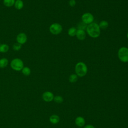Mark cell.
<instances>
[{"instance_id": "cell-1", "label": "cell", "mask_w": 128, "mask_h": 128, "mask_svg": "<svg viewBox=\"0 0 128 128\" xmlns=\"http://www.w3.org/2000/svg\"><path fill=\"white\" fill-rule=\"evenodd\" d=\"M86 30L88 36L92 38H96L100 34V29L98 24L96 22H92L88 24Z\"/></svg>"}, {"instance_id": "cell-2", "label": "cell", "mask_w": 128, "mask_h": 128, "mask_svg": "<svg viewBox=\"0 0 128 128\" xmlns=\"http://www.w3.org/2000/svg\"><path fill=\"white\" fill-rule=\"evenodd\" d=\"M75 72L76 74L79 77L85 76L88 72L86 65L84 62H78L75 66Z\"/></svg>"}, {"instance_id": "cell-3", "label": "cell", "mask_w": 128, "mask_h": 128, "mask_svg": "<svg viewBox=\"0 0 128 128\" xmlns=\"http://www.w3.org/2000/svg\"><path fill=\"white\" fill-rule=\"evenodd\" d=\"M118 56L122 62H128V48L125 46L121 47L118 50Z\"/></svg>"}, {"instance_id": "cell-4", "label": "cell", "mask_w": 128, "mask_h": 128, "mask_svg": "<svg viewBox=\"0 0 128 128\" xmlns=\"http://www.w3.org/2000/svg\"><path fill=\"white\" fill-rule=\"evenodd\" d=\"M11 68L16 71L22 70L24 67V64L22 60L18 58L13 59L10 64Z\"/></svg>"}, {"instance_id": "cell-5", "label": "cell", "mask_w": 128, "mask_h": 128, "mask_svg": "<svg viewBox=\"0 0 128 128\" xmlns=\"http://www.w3.org/2000/svg\"><path fill=\"white\" fill-rule=\"evenodd\" d=\"M49 30L50 33L52 34L58 35L62 32V27L60 24L54 22L50 26Z\"/></svg>"}, {"instance_id": "cell-6", "label": "cell", "mask_w": 128, "mask_h": 128, "mask_svg": "<svg viewBox=\"0 0 128 128\" xmlns=\"http://www.w3.org/2000/svg\"><path fill=\"white\" fill-rule=\"evenodd\" d=\"M82 22L86 24H89L93 22L94 20V16L90 12L84 13L82 16Z\"/></svg>"}, {"instance_id": "cell-7", "label": "cell", "mask_w": 128, "mask_h": 128, "mask_svg": "<svg viewBox=\"0 0 128 128\" xmlns=\"http://www.w3.org/2000/svg\"><path fill=\"white\" fill-rule=\"evenodd\" d=\"M42 98L44 101L46 102H50L54 100V96L52 92L46 91L43 93L42 95Z\"/></svg>"}, {"instance_id": "cell-8", "label": "cell", "mask_w": 128, "mask_h": 128, "mask_svg": "<svg viewBox=\"0 0 128 128\" xmlns=\"http://www.w3.org/2000/svg\"><path fill=\"white\" fill-rule=\"evenodd\" d=\"M16 41L20 44H25L27 41V36L26 34L24 32H20L16 36Z\"/></svg>"}, {"instance_id": "cell-9", "label": "cell", "mask_w": 128, "mask_h": 128, "mask_svg": "<svg viewBox=\"0 0 128 128\" xmlns=\"http://www.w3.org/2000/svg\"><path fill=\"white\" fill-rule=\"evenodd\" d=\"M76 38L80 40H84L86 37V33L85 30H77L76 33Z\"/></svg>"}, {"instance_id": "cell-10", "label": "cell", "mask_w": 128, "mask_h": 128, "mask_svg": "<svg viewBox=\"0 0 128 128\" xmlns=\"http://www.w3.org/2000/svg\"><path fill=\"white\" fill-rule=\"evenodd\" d=\"M85 120L84 118L78 116L75 119V124L78 127H82L85 124Z\"/></svg>"}, {"instance_id": "cell-11", "label": "cell", "mask_w": 128, "mask_h": 128, "mask_svg": "<svg viewBox=\"0 0 128 128\" xmlns=\"http://www.w3.org/2000/svg\"><path fill=\"white\" fill-rule=\"evenodd\" d=\"M50 121L52 124H56L60 122V118L56 114H52L50 117Z\"/></svg>"}, {"instance_id": "cell-12", "label": "cell", "mask_w": 128, "mask_h": 128, "mask_svg": "<svg viewBox=\"0 0 128 128\" xmlns=\"http://www.w3.org/2000/svg\"><path fill=\"white\" fill-rule=\"evenodd\" d=\"M14 6L16 9L20 10L24 7V2L22 0H16L15 1Z\"/></svg>"}, {"instance_id": "cell-13", "label": "cell", "mask_w": 128, "mask_h": 128, "mask_svg": "<svg viewBox=\"0 0 128 128\" xmlns=\"http://www.w3.org/2000/svg\"><path fill=\"white\" fill-rule=\"evenodd\" d=\"M8 64V60L6 58H3L0 59V68H4Z\"/></svg>"}, {"instance_id": "cell-14", "label": "cell", "mask_w": 128, "mask_h": 128, "mask_svg": "<svg viewBox=\"0 0 128 128\" xmlns=\"http://www.w3.org/2000/svg\"><path fill=\"white\" fill-rule=\"evenodd\" d=\"M98 26L100 29L102 30H105L108 26V23L107 21L103 20L100 22L98 24Z\"/></svg>"}, {"instance_id": "cell-15", "label": "cell", "mask_w": 128, "mask_h": 128, "mask_svg": "<svg viewBox=\"0 0 128 128\" xmlns=\"http://www.w3.org/2000/svg\"><path fill=\"white\" fill-rule=\"evenodd\" d=\"M15 1V0H4L3 3L6 6L11 7L14 6Z\"/></svg>"}, {"instance_id": "cell-16", "label": "cell", "mask_w": 128, "mask_h": 128, "mask_svg": "<svg viewBox=\"0 0 128 128\" xmlns=\"http://www.w3.org/2000/svg\"><path fill=\"white\" fill-rule=\"evenodd\" d=\"M77 29L75 27H71L68 30V34L70 36H74L76 35Z\"/></svg>"}, {"instance_id": "cell-17", "label": "cell", "mask_w": 128, "mask_h": 128, "mask_svg": "<svg viewBox=\"0 0 128 128\" xmlns=\"http://www.w3.org/2000/svg\"><path fill=\"white\" fill-rule=\"evenodd\" d=\"M9 50V46L6 44H0V52L4 53L6 52Z\"/></svg>"}, {"instance_id": "cell-18", "label": "cell", "mask_w": 128, "mask_h": 128, "mask_svg": "<svg viewBox=\"0 0 128 128\" xmlns=\"http://www.w3.org/2000/svg\"><path fill=\"white\" fill-rule=\"evenodd\" d=\"M78 78V76L76 74H70L68 78V80L70 82L74 83L77 81Z\"/></svg>"}, {"instance_id": "cell-19", "label": "cell", "mask_w": 128, "mask_h": 128, "mask_svg": "<svg viewBox=\"0 0 128 128\" xmlns=\"http://www.w3.org/2000/svg\"><path fill=\"white\" fill-rule=\"evenodd\" d=\"M22 72L23 74H24L26 76H29L31 73V70L27 66L24 67L22 69Z\"/></svg>"}, {"instance_id": "cell-20", "label": "cell", "mask_w": 128, "mask_h": 128, "mask_svg": "<svg viewBox=\"0 0 128 128\" xmlns=\"http://www.w3.org/2000/svg\"><path fill=\"white\" fill-rule=\"evenodd\" d=\"M88 25L82 22H80L77 25L78 30H85L86 29Z\"/></svg>"}, {"instance_id": "cell-21", "label": "cell", "mask_w": 128, "mask_h": 128, "mask_svg": "<svg viewBox=\"0 0 128 128\" xmlns=\"http://www.w3.org/2000/svg\"><path fill=\"white\" fill-rule=\"evenodd\" d=\"M53 100H54V101L58 104H60L63 102L64 99L62 98V96H54Z\"/></svg>"}, {"instance_id": "cell-22", "label": "cell", "mask_w": 128, "mask_h": 128, "mask_svg": "<svg viewBox=\"0 0 128 128\" xmlns=\"http://www.w3.org/2000/svg\"><path fill=\"white\" fill-rule=\"evenodd\" d=\"M21 48H22V44H19L18 42L14 44L12 46L13 50L16 51L19 50Z\"/></svg>"}, {"instance_id": "cell-23", "label": "cell", "mask_w": 128, "mask_h": 128, "mask_svg": "<svg viewBox=\"0 0 128 128\" xmlns=\"http://www.w3.org/2000/svg\"><path fill=\"white\" fill-rule=\"evenodd\" d=\"M76 2L75 0H70L69 1V5L72 6V7H74L76 6Z\"/></svg>"}, {"instance_id": "cell-24", "label": "cell", "mask_w": 128, "mask_h": 128, "mask_svg": "<svg viewBox=\"0 0 128 128\" xmlns=\"http://www.w3.org/2000/svg\"><path fill=\"white\" fill-rule=\"evenodd\" d=\"M84 128H95V127L92 124H87L84 127Z\"/></svg>"}, {"instance_id": "cell-25", "label": "cell", "mask_w": 128, "mask_h": 128, "mask_svg": "<svg viewBox=\"0 0 128 128\" xmlns=\"http://www.w3.org/2000/svg\"><path fill=\"white\" fill-rule=\"evenodd\" d=\"M126 36H127V38H128V33H127V34H126Z\"/></svg>"}, {"instance_id": "cell-26", "label": "cell", "mask_w": 128, "mask_h": 128, "mask_svg": "<svg viewBox=\"0 0 128 128\" xmlns=\"http://www.w3.org/2000/svg\"><path fill=\"white\" fill-rule=\"evenodd\" d=\"M80 128V127H79V128Z\"/></svg>"}, {"instance_id": "cell-27", "label": "cell", "mask_w": 128, "mask_h": 128, "mask_svg": "<svg viewBox=\"0 0 128 128\" xmlns=\"http://www.w3.org/2000/svg\"></svg>"}]
</instances>
